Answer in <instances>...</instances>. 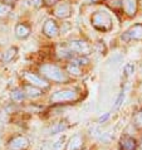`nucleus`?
Returning a JSON list of instances; mask_svg holds the SVG:
<instances>
[{
	"label": "nucleus",
	"instance_id": "f257e3e1",
	"mask_svg": "<svg viewBox=\"0 0 142 150\" xmlns=\"http://www.w3.org/2000/svg\"><path fill=\"white\" fill-rule=\"evenodd\" d=\"M39 73L47 81H53L57 83H64L68 81V77L60 67L52 63H44L39 67Z\"/></svg>",
	"mask_w": 142,
	"mask_h": 150
},
{
	"label": "nucleus",
	"instance_id": "f03ea898",
	"mask_svg": "<svg viewBox=\"0 0 142 150\" xmlns=\"http://www.w3.org/2000/svg\"><path fill=\"white\" fill-rule=\"evenodd\" d=\"M92 24L96 29H98L101 32H108L113 27L111 15L106 11H97V13L92 15Z\"/></svg>",
	"mask_w": 142,
	"mask_h": 150
},
{
	"label": "nucleus",
	"instance_id": "7ed1b4c3",
	"mask_svg": "<svg viewBox=\"0 0 142 150\" xmlns=\"http://www.w3.org/2000/svg\"><path fill=\"white\" fill-rule=\"evenodd\" d=\"M51 102L59 105V103H64V102H74L78 100V92L76 90H62V91H57L51 96Z\"/></svg>",
	"mask_w": 142,
	"mask_h": 150
},
{
	"label": "nucleus",
	"instance_id": "20e7f679",
	"mask_svg": "<svg viewBox=\"0 0 142 150\" xmlns=\"http://www.w3.org/2000/svg\"><path fill=\"white\" fill-rule=\"evenodd\" d=\"M70 51H72L74 54H81V56H88L91 53V45L87 43L86 40L82 39H74L70 40L68 44H67Z\"/></svg>",
	"mask_w": 142,
	"mask_h": 150
},
{
	"label": "nucleus",
	"instance_id": "39448f33",
	"mask_svg": "<svg viewBox=\"0 0 142 150\" xmlns=\"http://www.w3.org/2000/svg\"><path fill=\"white\" fill-rule=\"evenodd\" d=\"M30 141L24 135L13 136L8 141V150H27L29 148Z\"/></svg>",
	"mask_w": 142,
	"mask_h": 150
},
{
	"label": "nucleus",
	"instance_id": "423d86ee",
	"mask_svg": "<svg viewBox=\"0 0 142 150\" xmlns=\"http://www.w3.org/2000/svg\"><path fill=\"white\" fill-rule=\"evenodd\" d=\"M24 78L28 81V83L30 85L38 87V88L43 90V88H48L49 87V83L48 81L45 80L44 77H41L40 74H37V73H30V72H25L24 73Z\"/></svg>",
	"mask_w": 142,
	"mask_h": 150
},
{
	"label": "nucleus",
	"instance_id": "0eeeda50",
	"mask_svg": "<svg viewBox=\"0 0 142 150\" xmlns=\"http://www.w3.org/2000/svg\"><path fill=\"white\" fill-rule=\"evenodd\" d=\"M121 39L124 42L128 40H142V24H135L132 25L124 34L121 37Z\"/></svg>",
	"mask_w": 142,
	"mask_h": 150
},
{
	"label": "nucleus",
	"instance_id": "6e6552de",
	"mask_svg": "<svg viewBox=\"0 0 142 150\" xmlns=\"http://www.w3.org/2000/svg\"><path fill=\"white\" fill-rule=\"evenodd\" d=\"M43 33L48 38H56V37L59 34V27H58V24L56 23V20L48 19L43 25Z\"/></svg>",
	"mask_w": 142,
	"mask_h": 150
},
{
	"label": "nucleus",
	"instance_id": "1a4fd4ad",
	"mask_svg": "<svg viewBox=\"0 0 142 150\" xmlns=\"http://www.w3.org/2000/svg\"><path fill=\"white\" fill-rule=\"evenodd\" d=\"M120 149L121 150H137V143L132 136L122 135L120 139Z\"/></svg>",
	"mask_w": 142,
	"mask_h": 150
},
{
	"label": "nucleus",
	"instance_id": "9d476101",
	"mask_svg": "<svg viewBox=\"0 0 142 150\" xmlns=\"http://www.w3.org/2000/svg\"><path fill=\"white\" fill-rule=\"evenodd\" d=\"M70 13H72V8H70L69 4L65 3V1L59 3L57 5L56 10H54V14H56V16H58V18H60V19L68 18V16L70 15Z\"/></svg>",
	"mask_w": 142,
	"mask_h": 150
},
{
	"label": "nucleus",
	"instance_id": "9b49d317",
	"mask_svg": "<svg viewBox=\"0 0 142 150\" xmlns=\"http://www.w3.org/2000/svg\"><path fill=\"white\" fill-rule=\"evenodd\" d=\"M83 144H84V141H83L82 135L76 134L69 139L68 144L65 146V150H82Z\"/></svg>",
	"mask_w": 142,
	"mask_h": 150
},
{
	"label": "nucleus",
	"instance_id": "f8f14e48",
	"mask_svg": "<svg viewBox=\"0 0 142 150\" xmlns=\"http://www.w3.org/2000/svg\"><path fill=\"white\" fill-rule=\"evenodd\" d=\"M23 91L27 95V98H38L40 96H43V90L38 88V87L30 85V83H27V85L23 86Z\"/></svg>",
	"mask_w": 142,
	"mask_h": 150
},
{
	"label": "nucleus",
	"instance_id": "ddd939ff",
	"mask_svg": "<svg viewBox=\"0 0 142 150\" xmlns=\"http://www.w3.org/2000/svg\"><path fill=\"white\" fill-rule=\"evenodd\" d=\"M123 11L129 16H133L137 11V0H122Z\"/></svg>",
	"mask_w": 142,
	"mask_h": 150
},
{
	"label": "nucleus",
	"instance_id": "4468645a",
	"mask_svg": "<svg viewBox=\"0 0 142 150\" xmlns=\"http://www.w3.org/2000/svg\"><path fill=\"white\" fill-rule=\"evenodd\" d=\"M10 97H11V101L14 103L19 105V103L25 101L27 95L23 91V88H14V90H11V92H10Z\"/></svg>",
	"mask_w": 142,
	"mask_h": 150
},
{
	"label": "nucleus",
	"instance_id": "2eb2a0df",
	"mask_svg": "<svg viewBox=\"0 0 142 150\" xmlns=\"http://www.w3.org/2000/svg\"><path fill=\"white\" fill-rule=\"evenodd\" d=\"M29 34H30V28L25 25V24L20 23L15 27V35L18 37L19 39H25L29 37Z\"/></svg>",
	"mask_w": 142,
	"mask_h": 150
},
{
	"label": "nucleus",
	"instance_id": "dca6fc26",
	"mask_svg": "<svg viewBox=\"0 0 142 150\" xmlns=\"http://www.w3.org/2000/svg\"><path fill=\"white\" fill-rule=\"evenodd\" d=\"M16 54H18V49L15 47H11L3 53V61L6 62V63H9V62H11L16 57Z\"/></svg>",
	"mask_w": 142,
	"mask_h": 150
},
{
	"label": "nucleus",
	"instance_id": "f3484780",
	"mask_svg": "<svg viewBox=\"0 0 142 150\" xmlns=\"http://www.w3.org/2000/svg\"><path fill=\"white\" fill-rule=\"evenodd\" d=\"M68 129V125H67L65 121H60L58 124H54L53 126L51 127V134L52 135H56V134H60V132H63L64 130Z\"/></svg>",
	"mask_w": 142,
	"mask_h": 150
},
{
	"label": "nucleus",
	"instance_id": "a211bd4d",
	"mask_svg": "<svg viewBox=\"0 0 142 150\" xmlns=\"http://www.w3.org/2000/svg\"><path fill=\"white\" fill-rule=\"evenodd\" d=\"M67 71H68V73L73 74V76H81L82 74V71L81 68H79L78 64H74V63H69L68 66H67Z\"/></svg>",
	"mask_w": 142,
	"mask_h": 150
},
{
	"label": "nucleus",
	"instance_id": "6ab92c4d",
	"mask_svg": "<svg viewBox=\"0 0 142 150\" xmlns=\"http://www.w3.org/2000/svg\"><path fill=\"white\" fill-rule=\"evenodd\" d=\"M133 125H135V127L142 130V109L133 115Z\"/></svg>",
	"mask_w": 142,
	"mask_h": 150
},
{
	"label": "nucleus",
	"instance_id": "aec40b11",
	"mask_svg": "<svg viewBox=\"0 0 142 150\" xmlns=\"http://www.w3.org/2000/svg\"><path fill=\"white\" fill-rule=\"evenodd\" d=\"M70 63H74V64H78V66H81V64H87L88 63V59H87L86 57H76V58H72L70 59Z\"/></svg>",
	"mask_w": 142,
	"mask_h": 150
},
{
	"label": "nucleus",
	"instance_id": "412c9836",
	"mask_svg": "<svg viewBox=\"0 0 142 150\" xmlns=\"http://www.w3.org/2000/svg\"><path fill=\"white\" fill-rule=\"evenodd\" d=\"M123 100H124V92H123V91H121V92H120V95H118V97L116 98V102H115L113 110H118V109H120V106L122 105Z\"/></svg>",
	"mask_w": 142,
	"mask_h": 150
},
{
	"label": "nucleus",
	"instance_id": "4be33fe9",
	"mask_svg": "<svg viewBox=\"0 0 142 150\" xmlns=\"http://www.w3.org/2000/svg\"><path fill=\"white\" fill-rule=\"evenodd\" d=\"M9 11H10L9 6H6L5 4H3V3H0V18H1V16L8 15V14H9Z\"/></svg>",
	"mask_w": 142,
	"mask_h": 150
},
{
	"label": "nucleus",
	"instance_id": "5701e85b",
	"mask_svg": "<svg viewBox=\"0 0 142 150\" xmlns=\"http://www.w3.org/2000/svg\"><path fill=\"white\" fill-rule=\"evenodd\" d=\"M133 71H135V67H133L132 64H127L126 67H124V73H126V76H131L133 73Z\"/></svg>",
	"mask_w": 142,
	"mask_h": 150
},
{
	"label": "nucleus",
	"instance_id": "b1692460",
	"mask_svg": "<svg viewBox=\"0 0 142 150\" xmlns=\"http://www.w3.org/2000/svg\"><path fill=\"white\" fill-rule=\"evenodd\" d=\"M59 1L60 0H43V4L47 5V6H54V5H57Z\"/></svg>",
	"mask_w": 142,
	"mask_h": 150
},
{
	"label": "nucleus",
	"instance_id": "393cba45",
	"mask_svg": "<svg viewBox=\"0 0 142 150\" xmlns=\"http://www.w3.org/2000/svg\"><path fill=\"white\" fill-rule=\"evenodd\" d=\"M108 117H110V114H108V112H106V114H104L103 116H101V117L98 119V122H99V124H102V122H106L107 120H108Z\"/></svg>",
	"mask_w": 142,
	"mask_h": 150
},
{
	"label": "nucleus",
	"instance_id": "a878e982",
	"mask_svg": "<svg viewBox=\"0 0 142 150\" xmlns=\"http://www.w3.org/2000/svg\"><path fill=\"white\" fill-rule=\"evenodd\" d=\"M1 1H3V4H5L6 6H9V8H10V6H13L14 4L18 1V0H1Z\"/></svg>",
	"mask_w": 142,
	"mask_h": 150
},
{
	"label": "nucleus",
	"instance_id": "bb28decb",
	"mask_svg": "<svg viewBox=\"0 0 142 150\" xmlns=\"http://www.w3.org/2000/svg\"><path fill=\"white\" fill-rule=\"evenodd\" d=\"M32 1V4L34 5L35 8H38V6H40L41 5V3H43V0H30Z\"/></svg>",
	"mask_w": 142,
	"mask_h": 150
},
{
	"label": "nucleus",
	"instance_id": "cd10ccee",
	"mask_svg": "<svg viewBox=\"0 0 142 150\" xmlns=\"http://www.w3.org/2000/svg\"><path fill=\"white\" fill-rule=\"evenodd\" d=\"M0 59H3V56L1 54H0Z\"/></svg>",
	"mask_w": 142,
	"mask_h": 150
}]
</instances>
